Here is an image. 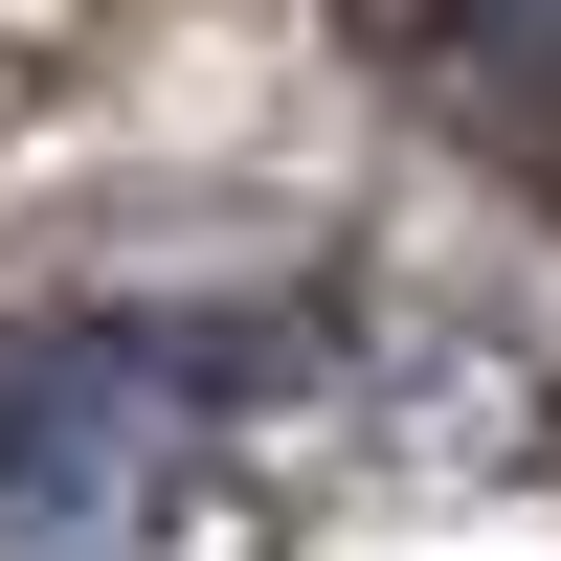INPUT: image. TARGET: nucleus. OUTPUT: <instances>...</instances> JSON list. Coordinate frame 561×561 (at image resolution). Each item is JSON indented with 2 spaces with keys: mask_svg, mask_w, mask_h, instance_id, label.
Listing matches in <instances>:
<instances>
[{
  "mask_svg": "<svg viewBox=\"0 0 561 561\" xmlns=\"http://www.w3.org/2000/svg\"><path fill=\"white\" fill-rule=\"evenodd\" d=\"M203 382L68 314H0V561H158L203 517Z\"/></svg>",
  "mask_w": 561,
  "mask_h": 561,
  "instance_id": "obj_1",
  "label": "nucleus"
}]
</instances>
